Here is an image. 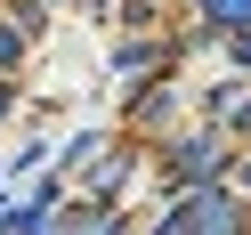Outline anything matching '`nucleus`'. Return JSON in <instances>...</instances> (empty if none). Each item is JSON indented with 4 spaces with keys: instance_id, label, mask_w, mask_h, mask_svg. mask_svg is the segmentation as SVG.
Returning a JSON list of instances; mask_svg holds the SVG:
<instances>
[{
    "instance_id": "f257e3e1",
    "label": "nucleus",
    "mask_w": 251,
    "mask_h": 235,
    "mask_svg": "<svg viewBox=\"0 0 251 235\" xmlns=\"http://www.w3.org/2000/svg\"><path fill=\"white\" fill-rule=\"evenodd\" d=\"M186 227H195V235H235V203H195V211H186Z\"/></svg>"
},
{
    "instance_id": "f03ea898",
    "label": "nucleus",
    "mask_w": 251,
    "mask_h": 235,
    "mask_svg": "<svg viewBox=\"0 0 251 235\" xmlns=\"http://www.w3.org/2000/svg\"><path fill=\"white\" fill-rule=\"evenodd\" d=\"M211 17H219V25H243V17H251V0H211Z\"/></svg>"
},
{
    "instance_id": "7ed1b4c3",
    "label": "nucleus",
    "mask_w": 251,
    "mask_h": 235,
    "mask_svg": "<svg viewBox=\"0 0 251 235\" xmlns=\"http://www.w3.org/2000/svg\"><path fill=\"white\" fill-rule=\"evenodd\" d=\"M25 57V41H17V25H0V65H17Z\"/></svg>"
},
{
    "instance_id": "20e7f679",
    "label": "nucleus",
    "mask_w": 251,
    "mask_h": 235,
    "mask_svg": "<svg viewBox=\"0 0 251 235\" xmlns=\"http://www.w3.org/2000/svg\"><path fill=\"white\" fill-rule=\"evenodd\" d=\"M243 57H251V33H243Z\"/></svg>"
}]
</instances>
